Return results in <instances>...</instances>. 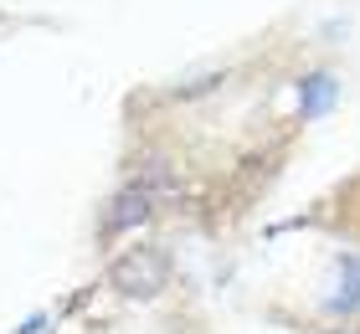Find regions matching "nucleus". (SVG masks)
Here are the masks:
<instances>
[{"mask_svg": "<svg viewBox=\"0 0 360 334\" xmlns=\"http://www.w3.org/2000/svg\"><path fill=\"white\" fill-rule=\"evenodd\" d=\"M170 283V262L160 247H129L108 262V288H119L124 298H155Z\"/></svg>", "mask_w": 360, "mask_h": 334, "instance_id": "1", "label": "nucleus"}, {"mask_svg": "<svg viewBox=\"0 0 360 334\" xmlns=\"http://www.w3.org/2000/svg\"><path fill=\"white\" fill-rule=\"evenodd\" d=\"M150 211H155V195L150 191H139L134 180L108 200V211H103V237H119V231H134L150 221Z\"/></svg>", "mask_w": 360, "mask_h": 334, "instance_id": "2", "label": "nucleus"}, {"mask_svg": "<svg viewBox=\"0 0 360 334\" xmlns=\"http://www.w3.org/2000/svg\"><path fill=\"white\" fill-rule=\"evenodd\" d=\"M134 186L150 191L155 200H160V195H180V180H175V170H170V160H160V155H150V160L134 170Z\"/></svg>", "mask_w": 360, "mask_h": 334, "instance_id": "3", "label": "nucleus"}, {"mask_svg": "<svg viewBox=\"0 0 360 334\" xmlns=\"http://www.w3.org/2000/svg\"><path fill=\"white\" fill-rule=\"evenodd\" d=\"M330 98H335V77H330V72L309 77V82H304V119H314L319 108H330Z\"/></svg>", "mask_w": 360, "mask_h": 334, "instance_id": "4", "label": "nucleus"}, {"mask_svg": "<svg viewBox=\"0 0 360 334\" xmlns=\"http://www.w3.org/2000/svg\"><path fill=\"white\" fill-rule=\"evenodd\" d=\"M221 82V72H206V77H195V82H180V98H195V93H211Z\"/></svg>", "mask_w": 360, "mask_h": 334, "instance_id": "5", "label": "nucleus"}]
</instances>
